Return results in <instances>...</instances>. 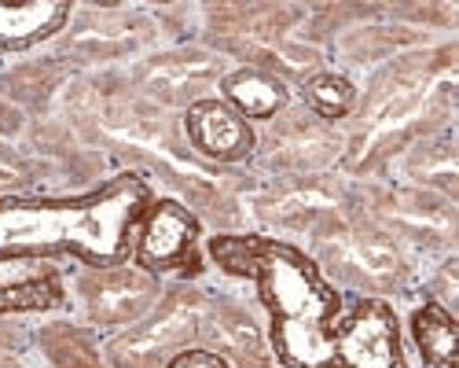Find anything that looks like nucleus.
I'll return each mask as SVG.
<instances>
[{"label": "nucleus", "instance_id": "1", "mask_svg": "<svg viewBox=\"0 0 459 368\" xmlns=\"http://www.w3.org/2000/svg\"><path fill=\"white\" fill-rule=\"evenodd\" d=\"M147 206L151 188L136 173L74 199L0 196V262L78 258L92 269L122 266Z\"/></svg>", "mask_w": 459, "mask_h": 368}, {"label": "nucleus", "instance_id": "2", "mask_svg": "<svg viewBox=\"0 0 459 368\" xmlns=\"http://www.w3.org/2000/svg\"><path fill=\"white\" fill-rule=\"evenodd\" d=\"M210 258L232 276H247L269 310V346L283 368H334L338 291L305 250L269 236H213Z\"/></svg>", "mask_w": 459, "mask_h": 368}, {"label": "nucleus", "instance_id": "3", "mask_svg": "<svg viewBox=\"0 0 459 368\" xmlns=\"http://www.w3.org/2000/svg\"><path fill=\"white\" fill-rule=\"evenodd\" d=\"M455 110V45L430 52H408L382 66L364 100H357L353 126L346 133L350 173H371L415 140L448 129Z\"/></svg>", "mask_w": 459, "mask_h": 368}, {"label": "nucleus", "instance_id": "4", "mask_svg": "<svg viewBox=\"0 0 459 368\" xmlns=\"http://www.w3.org/2000/svg\"><path fill=\"white\" fill-rule=\"evenodd\" d=\"M74 115L82 118L89 133H100L110 144L129 147V152H140L143 159H151V166L169 173L191 196H199V199L221 196V180L199 162L195 152H187L177 140L162 107L126 96L118 85H85L74 96Z\"/></svg>", "mask_w": 459, "mask_h": 368}, {"label": "nucleus", "instance_id": "5", "mask_svg": "<svg viewBox=\"0 0 459 368\" xmlns=\"http://www.w3.org/2000/svg\"><path fill=\"white\" fill-rule=\"evenodd\" d=\"M316 262L342 284L368 294H394L408 284V254L386 229L360 214L327 221L313 232Z\"/></svg>", "mask_w": 459, "mask_h": 368}, {"label": "nucleus", "instance_id": "6", "mask_svg": "<svg viewBox=\"0 0 459 368\" xmlns=\"http://www.w3.org/2000/svg\"><path fill=\"white\" fill-rule=\"evenodd\" d=\"M206 299L195 287L162 291V299L151 306L147 317L129 324L118 339L107 343L110 368H166L180 350L203 339Z\"/></svg>", "mask_w": 459, "mask_h": 368}, {"label": "nucleus", "instance_id": "7", "mask_svg": "<svg viewBox=\"0 0 459 368\" xmlns=\"http://www.w3.org/2000/svg\"><path fill=\"white\" fill-rule=\"evenodd\" d=\"M254 152H261L264 166L280 170L283 177H316L342 162L346 136L305 107H287L269 122Z\"/></svg>", "mask_w": 459, "mask_h": 368}, {"label": "nucleus", "instance_id": "8", "mask_svg": "<svg viewBox=\"0 0 459 368\" xmlns=\"http://www.w3.org/2000/svg\"><path fill=\"white\" fill-rule=\"evenodd\" d=\"M250 210L261 225L273 229H309L316 232L327 221L360 214L357 199L342 180L316 173V177H283L273 188L250 199Z\"/></svg>", "mask_w": 459, "mask_h": 368}, {"label": "nucleus", "instance_id": "9", "mask_svg": "<svg viewBox=\"0 0 459 368\" xmlns=\"http://www.w3.org/2000/svg\"><path fill=\"white\" fill-rule=\"evenodd\" d=\"M368 221L386 229L397 243H419V247H441L452 250L459 210L452 199L427 192V188H382L368 199Z\"/></svg>", "mask_w": 459, "mask_h": 368}, {"label": "nucleus", "instance_id": "10", "mask_svg": "<svg viewBox=\"0 0 459 368\" xmlns=\"http://www.w3.org/2000/svg\"><path fill=\"white\" fill-rule=\"evenodd\" d=\"M224 74L228 70L217 52L184 45V48H169L143 59L133 74V89L140 92V100L155 107H191L206 100V89L221 85Z\"/></svg>", "mask_w": 459, "mask_h": 368}, {"label": "nucleus", "instance_id": "11", "mask_svg": "<svg viewBox=\"0 0 459 368\" xmlns=\"http://www.w3.org/2000/svg\"><path fill=\"white\" fill-rule=\"evenodd\" d=\"M199 236L203 221L177 199L151 203L136 225L133 254L147 273H195L199 269Z\"/></svg>", "mask_w": 459, "mask_h": 368}, {"label": "nucleus", "instance_id": "12", "mask_svg": "<svg viewBox=\"0 0 459 368\" xmlns=\"http://www.w3.org/2000/svg\"><path fill=\"white\" fill-rule=\"evenodd\" d=\"M159 299H162L159 276L140 266H110L78 276L82 313L96 328H129L140 317H147Z\"/></svg>", "mask_w": 459, "mask_h": 368}, {"label": "nucleus", "instance_id": "13", "mask_svg": "<svg viewBox=\"0 0 459 368\" xmlns=\"http://www.w3.org/2000/svg\"><path fill=\"white\" fill-rule=\"evenodd\" d=\"M334 368H408L401 320L390 302L360 299L334 324Z\"/></svg>", "mask_w": 459, "mask_h": 368}, {"label": "nucleus", "instance_id": "14", "mask_svg": "<svg viewBox=\"0 0 459 368\" xmlns=\"http://www.w3.org/2000/svg\"><path fill=\"white\" fill-rule=\"evenodd\" d=\"M301 22V8L287 4H228L213 8L210 33L224 52H236L247 63L261 59L269 48L283 45L287 33Z\"/></svg>", "mask_w": 459, "mask_h": 368}, {"label": "nucleus", "instance_id": "15", "mask_svg": "<svg viewBox=\"0 0 459 368\" xmlns=\"http://www.w3.org/2000/svg\"><path fill=\"white\" fill-rule=\"evenodd\" d=\"M187 147L206 162H243L254 155L257 136L247 118H239L224 100H199L184 110Z\"/></svg>", "mask_w": 459, "mask_h": 368}, {"label": "nucleus", "instance_id": "16", "mask_svg": "<svg viewBox=\"0 0 459 368\" xmlns=\"http://www.w3.org/2000/svg\"><path fill=\"white\" fill-rule=\"evenodd\" d=\"M203 336L213 343V354L232 361L236 368H276L261 324L239 306H206Z\"/></svg>", "mask_w": 459, "mask_h": 368}, {"label": "nucleus", "instance_id": "17", "mask_svg": "<svg viewBox=\"0 0 459 368\" xmlns=\"http://www.w3.org/2000/svg\"><path fill=\"white\" fill-rule=\"evenodd\" d=\"M151 37V22L143 15L129 12H89L78 30L70 33L66 52L82 59H103V56H122Z\"/></svg>", "mask_w": 459, "mask_h": 368}, {"label": "nucleus", "instance_id": "18", "mask_svg": "<svg viewBox=\"0 0 459 368\" xmlns=\"http://www.w3.org/2000/svg\"><path fill=\"white\" fill-rule=\"evenodd\" d=\"M221 96L247 122H273L280 110L290 107L287 85L280 78H273L269 70L250 66V63L224 74L221 78Z\"/></svg>", "mask_w": 459, "mask_h": 368}, {"label": "nucleus", "instance_id": "19", "mask_svg": "<svg viewBox=\"0 0 459 368\" xmlns=\"http://www.w3.org/2000/svg\"><path fill=\"white\" fill-rule=\"evenodd\" d=\"M66 0H30V4H0V56L26 52L56 37L70 22Z\"/></svg>", "mask_w": 459, "mask_h": 368}, {"label": "nucleus", "instance_id": "20", "mask_svg": "<svg viewBox=\"0 0 459 368\" xmlns=\"http://www.w3.org/2000/svg\"><path fill=\"white\" fill-rule=\"evenodd\" d=\"M404 173L411 180V188H427V192H437V196L455 203L459 180H455V136H452V129L415 140L408 147Z\"/></svg>", "mask_w": 459, "mask_h": 368}, {"label": "nucleus", "instance_id": "21", "mask_svg": "<svg viewBox=\"0 0 459 368\" xmlns=\"http://www.w3.org/2000/svg\"><path fill=\"white\" fill-rule=\"evenodd\" d=\"M411 343L423 357V368H455L459 364V324L455 313L441 310L434 299L411 313Z\"/></svg>", "mask_w": 459, "mask_h": 368}, {"label": "nucleus", "instance_id": "22", "mask_svg": "<svg viewBox=\"0 0 459 368\" xmlns=\"http://www.w3.org/2000/svg\"><path fill=\"white\" fill-rule=\"evenodd\" d=\"M63 306V276L56 266H33L22 276H0V317L41 313Z\"/></svg>", "mask_w": 459, "mask_h": 368}, {"label": "nucleus", "instance_id": "23", "mask_svg": "<svg viewBox=\"0 0 459 368\" xmlns=\"http://www.w3.org/2000/svg\"><path fill=\"white\" fill-rule=\"evenodd\" d=\"M301 100H305V110H309V115L334 126L357 110V85L346 78V74L320 70L301 85Z\"/></svg>", "mask_w": 459, "mask_h": 368}, {"label": "nucleus", "instance_id": "24", "mask_svg": "<svg viewBox=\"0 0 459 368\" xmlns=\"http://www.w3.org/2000/svg\"><path fill=\"white\" fill-rule=\"evenodd\" d=\"M41 343H45V354L59 368H103L92 336L74 324H48L41 331Z\"/></svg>", "mask_w": 459, "mask_h": 368}, {"label": "nucleus", "instance_id": "25", "mask_svg": "<svg viewBox=\"0 0 459 368\" xmlns=\"http://www.w3.org/2000/svg\"><path fill=\"white\" fill-rule=\"evenodd\" d=\"M250 66H261V70H269L273 78H280L283 85H287V78L290 82H309L313 74H320L324 70V56L313 48V45H298V41H283V45H276V48H269L261 59H254Z\"/></svg>", "mask_w": 459, "mask_h": 368}, {"label": "nucleus", "instance_id": "26", "mask_svg": "<svg viewBox=\"0 0 459 368\" xmlns=\"http://www.w3.org/2000/svg\"><path fill=\"white\" fill-rule=\"evenodd\" d=\"M411 41H419V33H411V30H375V33L364 30V33H353L346 41V56L353 63H371L375 56L390 52L397 45H411Z\"/></svg>", "mask_w": 459, "mask_h": 368}, {"label": "nucleus", "instance_id": "27", "mask_svg": "<svg viewBox=\"0 0 459 368\" xmlns=\"http://www.w3.org/2000/svg\"><path fill=\"white\" fill-rule=\"evenodd\" d=\"M455 276H459V262H455V254H448L445 266L434 276V302L448 313H455Z\"/></svg>", "mask_w": 459, "mask_h": 368}, {"label": "nucleus", "instance_id": "28", "mask_svg": "<svg viewBox=\"0 0 459 368\" xmlns=\"http://www.w3.org/2000/svg\"><path fill=\"white\" fill-rule=\"evenodd\" d=\"M166 368H232L221 354H213V350H199V346H187V350H180Z\"/></svg>", "mask_w": 459, "mask_h": 368}, {"label": "nucleus", "instance_id": "29", "mask_svg": "<svg viewBox=\"0 0 459 368\" xmlns=\"http://www.w3.org/2000/svg\"><path fill=\"white\" fill-rule=\"evenodd\" d=\"M26 180H30L26 166L8 152V147H0V192H4V188H19V184H26Z\"/></svg>", "mask_w": 459, "mask_h": 368}, {"label": "nucleus", "instance_id": "30", "mask_svg": "<svg viewBox=\"0 0 459 368\" xmlns=\"http://www.w3.org/2000/svg\"><path fill=\"white\" fill-rule=\"evenodd\" d=\"M0 368H26V364H19V361L8 357V354H0Z\"/></svg>", "mask_w": 459, "mask_h": 368}]
</instances>
